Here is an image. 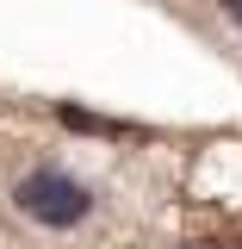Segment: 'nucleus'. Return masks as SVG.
I'll return each mask as SVG.
<instances>
[{
	"label": "nucleus",
	"instance_id": "obj_1",
	"mask_svg": "<svg viewBox=\"0 0 242 249\" xmlns=\"http://www.w3.org/2000/svg\"><path fill=\"white\" fill-rule=\"evenodd\" d=\"M13 206L25 218H37V224H50V231H68V224H81L93 212V193L75 175H62V168H31L13 187Z\"/></svg>",
	"mask_w": 242,
	"mask_h": 249
},
{
	"label": "nucleus",
	"instance_id": "obj_2",
	"mask_svg": "<svg viewBox=\"0 0 242 249\" xmlns=\"http://www.w3.org/2000/svg\"><path fill=\"white\" fill-rule=\"evenodd\" d=\"M62 124H75V131H124V124H112V119H93V112H81V106H62Z\"/></svg>",
	"mask_w": 242,
	"mask_h": 249
},
{
	"label": "nucleus",
	"instance_id": "obj_3",
	"mask_svg": "<svg viewBox=\"0 0 242 249\" xmlns=\"http://www.w3.org/2000/svg\"><path fill=\"white\" fill-rule=\"evenodd\" d=\"M224 13H230V19H236V25H242V0H224Z\"/></svg>",
	"mask_w": 242,
	"mask_h": 249
}]
</instances>
